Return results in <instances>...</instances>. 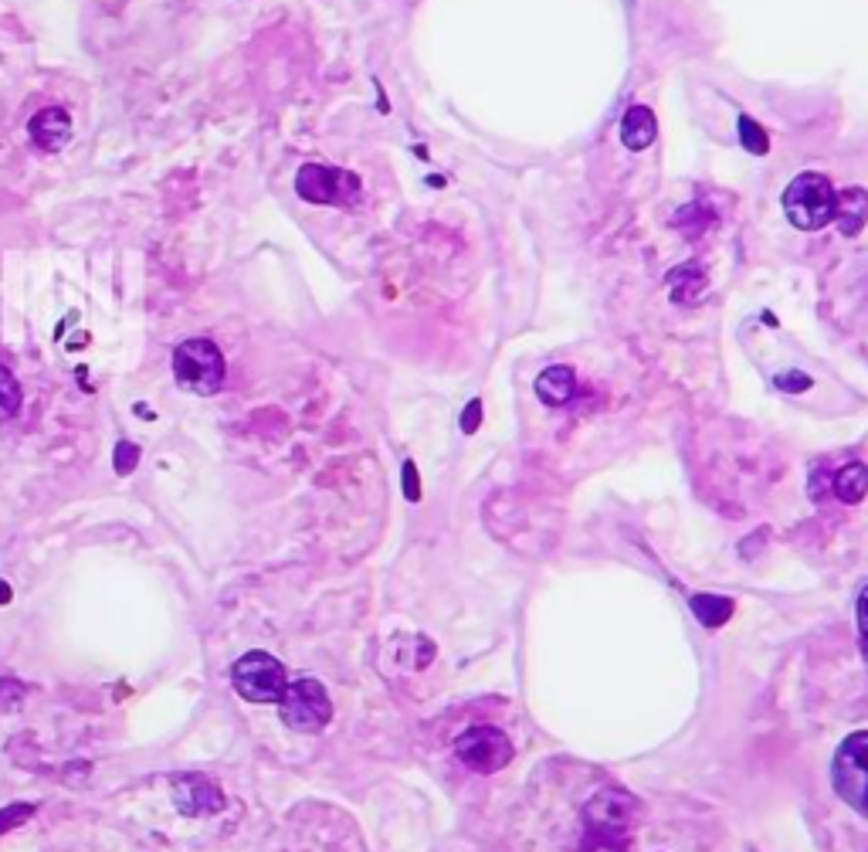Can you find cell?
I'll use <instances>...</instances> for the list:
<instances>
[{
	"instance_id": "obj_20",
	"label": "cell",
	"mask_w": 868,
	"mask_h": 852,
	"mask_svg": "<svg viewBox=\"0 0 868 852\" xmlns=\"http://www.w3.org/2000/svg\"><path fill=\"white\" fill-rule=\"evenodd\" d=\"M136 459H140V448L129 445V441H119V448H116V472L126 476L136 466Z\"/></svg>"
},
{
	"instance_id": "obj_19",
	"label": "cell",
	"mask_w": 868,
	"mask_h": 852,
	"mask_svg": "<svg viewBox=\"0 0 868 852\" xmlns=\"http://www.w3.org/2000/svg\"><path fill=\"white\" fill-rule=\"evenodd\" d=\"M24 696H28L24 683H18L14 677H4V680H0V710H4V713H14V710L21 706Z\"/></svg>"
},
{
	"instance_id": "obj_23",
	"label": "cell",
	"mask_w": 868,
	"mask_h": 852,
	"mask_svg": "<svg viewBox=\"0 0 868 852\" xmlns=\"http://www.w3.org/2000/svg\"><path fill=\"white\" fill-rule=\"evenodd\" d=\"M404 497H407L410 503L421 500V486H418V469H415V462H404Z\"/></svg>"
},
{
	"instance_id": "obj_18",
	"label": "cell",
	"mask_w": 868,
	"mask_h": 852,
	"mask_svg": "<svg viewBox=\"0 0 868 852\" xmlns=\"http://www.w3.org/2000/svg\"><path fill=\"white\" fill-rule=\"evenodd\" d=\"M31 816H34V805H24V801L8 805V809H0V835H8L11 829H18V826L28 822Z\"/></svg>"
},
{
	"instance_id": "obj_25",
	"label": "cell",
	"mask_w": 868,
	"mask_h": 852,
	"mask_svg": "<svg viewBox=\"0 0 868 852\" xmlns=\"http://www.w3.org/2000/svg\"><path fill=\"white\" fill-rule=\"evenodd\" d=\"M11 601V588L4 585V581H0V605H8Z\"/></svg>"
},
{
	"instance_id": "obj_4",
	"label": "cell",
	"mask_w": 868,
	"mask_h": 852,
	"mask_svg": "<svg viewBox=\"0 0 868 852\" xmlns=\"http://www.w3.org/2000/svg\"><path fill=\"white\" fill-rule=\"evenodd\" d=\"M173 374H176V384L191 394H201V397L217 394L224 384V356L204 337L187 340L173 350Z\"/></svg>"
},
{
	"instance_id": "obj_13",
	"label": "cell",
	"mask_w": 868,
	"mask_h": 852,
	"mask_svg": "<svg viewBox=\"0 0 868 852\" xmlns=\"http://www.w3.org/2000/svg\"><path fill=\"white\" fill-rule=\"evenodd\" d=\"M868 221V191L861 188H848L838 191V211H835V224L842 228V235H858Z\"/></svg>"
},
{
	"instance_id": "obj_11",
	"label": "cell",
	"mask_w": 868,
	"mask_h": 852,
	"mask_svg": "<svg viewBox=\"0 0 868 852\" xmlns=\"http://www.w3.org/2000/svg\"><path fill=\"white\" fill-rule=\"evenodd\" d=\"M658 137V123L649 106H631L621 119V140L628 150H645Z\"/></svg>"
},
{
	"instance_id": "obj_2",
	"label": "cell",
	"mask_w": 868,
	"mask_h": 852,
	"mask_svg": "<svg viewBox=\"0 0 868 852\" xmlns=\"http://www.w3.org/2000/svg\"><path fill=\"white\" fill-rule=\"evenodd\" d=\"M784 211L791 217L794 228L801 232H821L835 224V211H838V191L828 181L825 173H801L787 184L784 191Z\"/></svg>"
},
{
	"instance_id": "obj_22",
	"label": "cell",
	"mask_w": 868,
	"mask_h": 852,
	"mask_svg": "<svg viewBox=\"0 0 868 852\" xmlns=\"http://www.w3.org/2000/svg\"><path fill=\"white\" fill-rule=\"evenodd\" d=\"M858 632H861V652H865V662H868V585L858 595Z\"/></svg>"
},
{
	"instance_id": "obj_16",
	"label": "cell",
	"mask_w": 868,
	"mask_h": 852,
	"mask_svg": "<svg viewBox=\"0 0 868 852\" xmlns=\"http://www.w3.org/2000/svg\"><path fill=\"white\" fill-rule=\"evenodd\" d=\"M18 408H21V387L8 368H0V422L14 418Z\"/></svg>"
},
{
	"instance_id": "obj_17",
	"label": "cell",
	"mask_w": 868,
	"mask_h": 852,
	"mask_svg": "<svg viewBox=\"0 0 868 852\" xmlns=\"http://www.w3.org/2000/svg\"><path fill=\"white\" fill-rule=\"evenodd\" d=\"M740 140H743V147H747L750 153H757V157H763V153L770 150L767 129H763L757 119H750V116H743V119H740Z\"/></svg>"
},
{
	"instance_id": "obj_6",
	"label": "cell",
	"mask_w": 868,
	"mask_h": 852,
	"mask_svg": "<svg viewBox=\"0 0 868 852\" xmlns=\"http://www.w3.org/2000/svg\"><path fill=\"white\" fill-rule=\"evenodd\" d=\"M279 713H282L286 727L299 734H319L333 721V703H330L326 686L319 680H296L286 686L279 700Z\"/></svg>"
},
{
	"instance_id": "obj_10",
	"label": "cell",
	"mask_w": 868,
	"mask_h": 852,
	"mask_svg": "<svg viewBox=\"0 0 868 852\" xmlns=\"http://www.w3.org/2000/svg\"><path fill=\"white\" fill-rule=\"evenodd\" d=\"M28 132H31V140H34L37 150L58 153V150L68 143V137H72V119H68L65 109L49 106V109H41V113L28 123Z\"/></svg>"
},
{
	"instance_id": "obj_12",
	"label": "cell",
	"mask_w": 868,
	"mask_h": 852,
	"mask_svg": "<svg viewBox=\"0 0 868 852\" xmlns=\"http://www.w3.org/2000/svg\"><path fill=\"white\" fill-rule=\"evenodd\" d=\"M577 391V377L570 368H546L539 377H536V397L543 401V405H550V408H560L567 405V401L574 397Z\"/></svg>"
},
{
	"instance_id": "obj_24",
	"label": "cell",
	"mask_w": 868,
	"mask_h": 852,
	"mask_svg": "<svg viewBox=\"0 0 868 852\" xmlns=\"http://www.w3.org/2000/svg\"><path fill=\"white\" fill-rule=\"evenodd\" d=\"M479 422H482V401H469V408L462 415V432L472 435L479 428Z\"/></svg>"
},
{
	"instance_id": "obj_14",
	"label": "cell",
	"mask_w": 868,
	"mask_h": 852,
	"mask_svg": "<svg viewBox=\"0 0 868 852\" xmlns=\"http://www.w3.org/2000/svg\"><path fill=\"white\" fill-rule=\"evenodd\" d=\"M835 497L848 507L861 503L865 500V492H868V466L861 462H848L838 476H835Z\"/></svg>"
},
{
	"instance_id": "obj_1",
	"label": "cell",
	"mask_w": 868,
	"mask_h": 852,
	"mask_svg": "<svg viewBox=\"0 0 868 852\" xmlns=\"http://www.w3.org/2000/svg\"><path fill=\"white\" fill-rule=\"evenodd\" d=\"M637 816L634 795L604 788L583 805L580 852H631V822Z\"/></svg>"
},
{
	"instance_id": "obj_3",
	"label": "cell",
	"mask_w": 868,
	"mask_h": 852,
	"mask_svg": "<svg viewBox=\"0 0 868 852\" xmlns=\"http://www.w3.org/2000/svg\"><path fill=\"white\" fill-rule=\"evenodd\" d=\"M832 785L845 805L868 819V731H855L842 741L832 760Z\"/></svg>"
},
{
	"instance_id": "obj_7",
	"label": "cell",
	"mask_w": 868,
	"mask_h": 852,
	"mask_svg": "<svg viewBox=\"0 0 868 852\" xmlns=\"http://www.w3.org/2000/svg\"><path fill=\"white\" fill-rule=\"evenodd\" d=\"M454 754H459V760L469 771L495 775L513 760V744L499 727L479 724V727H469L459 741H454Z\"/></svg>"
},
{
	"instance_id": "obj_21",
	"label": "cell",
	"mask_w": 868,
	"mask_h": 852,
	"mask_svg": "<svg viewBox=\"0 0 868 852\" xmlns=\"http://www.w3.org/2000/svg\"><path fill=\"white\" fill-rule=\"evenodd\" d=\"M773 387H781V391H807V387H811V377H807V374H797V371H787V374H776V377H773Z\"/></svg>"
},
{
	"instance_id": "obj_5",
	"label": "cell",
	"mask_w": 868,
	"mask_h": 852,
	"mask_svg": "<svg viewBox=\"0 0 868 852\" xmlns=\"http://www.w3.org/2000/svg\"><path fill=\"white\" fill-rule=\"evenodd\" d=\"M232 686L251 703H279L289 686L286 665L268 652H245L232 665Z\"/></svg>"
},
{
	"instance_id": "obj_9",
	"label": "cell",
	"mask_w": 868,
	"mask_h": 852,
	"mask_svg": "<svg viewBox=\"0 0 868 852\" xmlns=\"http://www.w3.org/2000/svg\"><path fill=\"white\" fill-rule=\"evenodd\" d=\"M173 805L184 816H214L224 809V795L207 775H180L173 778Z\"/></svg>"
},
{
	"instance_id": "obj_8",
	"label": "cell",
	"mask_w": 868,
	"mask_h": 852,
	"mask_svg": "<svg viewBox=\"0 0 868 852\" xmlns=\"http://www.w3.org/2000/svg\"><path fill=\"white\" fill-rule=\"evenodd\" d=\"M296 191L302 201L309 204H340L350 207L360 201V181L350 170H336V167H319V163H306L296 177Z\"/></svg>"
},
{
	"instance_id": "obj_15",
	"label": "cell",
	"mask_w": 868,
	"mask_h": 852,
	"mask_svg": "<svg viewBox=\"0 0 868 852\" xmlns=\"http://www.w3.org/2000/svg\"><path fill=\"white\" fill-rule=\"evenodd\" d=\"M693 611L706 625V629H719L733 615V601L719 598V595H693Z\"/></svg>"
}]
</instances>
